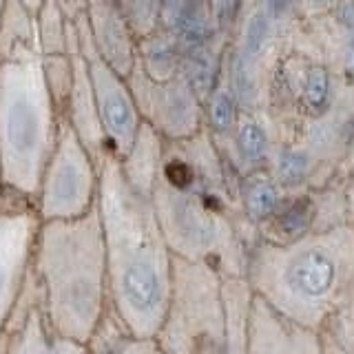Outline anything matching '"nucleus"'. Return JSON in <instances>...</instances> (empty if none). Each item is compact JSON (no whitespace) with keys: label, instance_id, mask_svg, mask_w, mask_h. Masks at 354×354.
<instances>
[{"label":"nucleus","instance_id":"nucleus-1","mask_svg":"<svg viewBox=\"0 0 354 354\" xmlns=\"http://www.w3.org/2000/svg\"><path fill=\"white\" fill-rule=\"evenodd\" d=\"M237 180L206 131L166 142L151 204L175 257L210 263L224 277L246 274L259 239L241 219Z\"/></svg>","mask_w":354,"mask_h":354},{"label":"nucleus","instance_id":"nucleus-2","mask_svg":"<svg viewBox=\"0 0 354 354\" xmlns=\"http://www.w3.org/2000/svg\"><path fill=\"white\" fill-rule=\"evenodd\" d=\"M97 215L104 237L111 313L131 335L155 339L171 295L173 259L151 197L136 193L104 155L97 164Z\"/></svg>","mask_w":354,"mask_h":354},{"label":"nucleus","instance_id":"nucleus-3","mask_svg":"<svg viewBox=\"0 0 354 354\" xmlns=\"http://www.w3.org/2000/svg\"><path fill=\"white\" fill-rule=\"evenodd\" d=\"M354 274V226L308 232L288 243L257 241L246 281L254 297L290 324L324 335Z\"/></svg>","mask_w":354,"mask_h":354},{"label":"nucleus","instance_id":"nucleus-4","mask_svg":"<svg viewBox=\"0 0 354 354\" xmlns=\"http://www.w3.org/2000/svg\"><path fill=\"white\" fill-rule=\"evenodd\" d=\"M31 279L40 308L64 337L86 343L109 313V272L97 208L77 219L42 221Z\"/></svg>","mask_w":354,"mask_h":354},{"label":"nucleus","instance_id":"nucleus-5","mask_svg":"<svg viewBox=\"0 0 354 354\" xmlns=\"http://www.w3.org/2000/svg\"><path fill=\"white\" fill-rule=\"evenodd\" d=\"M60 115L44 80L42 55L0 62V180L36 197L40 175L55 149Z\"/></svg>","mask_w":354,"mask_h":354},{"label":"nucleus","instance_id":"nucleus-6","mask_svg":"<svg viewBox=\"0 0 354 354\" xmlns=\"http://www.w3.org/2000/svg\"><path fill=\"white\" fill-rule=\"evenodd\" d=\"M215 266L175 257L171 295L155 341L162 354H221L224 297Z\"/></svg>","mask_w":354,"mask_h":354},{"label":"nucleus","instance_id":"nucleus-7","mask_svg":"<svg viewBox=\"0 0 354 354\" xmlns=\"http://www.w3.org/2000/svg\"><path fill=\"white\" fill-rule=\"evenodd\" d=\"M97 162L75 138L71 127L60 122L58 142L33 197L40 221L84 217L97 204Z\"/></svg>","mask_w":354,"mask_h":354},{"label":"nucleus","instance_id":"nucleus-8","mask_svg":"<svg viewBox=\"0 0 354 354\" xmlns=\"http://www.w3.org/2000/svg\"><path fill=\"white\" fill-rule=\"evenodd\" d=\"M71 25H73L77 49H80V53L86 58L88 80H91L97 118L104 131L109 153L120 160V158H124L127 151L133 147V142H136L138 133L142 129V118L136 104V97L131 93L127 77L118 75L106 62L100 60V55L95 53L84 11H77L71 18Z\"/></svg>","mask_w":354,"mask_h":354},{"label":"nucleus","instance_id":"nucleus-9","mask_svg":"<svg viewBox=\"0 0 354 354\" xmlns=\"http://www.w3.org/2000/svg\"><path fill=\"white\" fill-rule=\"evenodd\" d=\"M40 224L33 197L0 186V337L27 286Z\"/></svg>","mask_w":354,"mask_h":354},{"label":"nucleus","instance_id":"nucleus-10","mask_svg":"<svg viewBox=\"0 0 354 354\" xmlns=\"http://www.w3.org/2000/svg\"><path fill=\"white\" fill-rule=\"evenodd\" d=\"M127 82L142 122L164 142H184L204 131V104L180 73L171 80H151L136 62Z\"/></svg>","mask_w":354,"mask_h":354},{"label":"nucleus","instance_id":"nucleus-11","mask_svg":"<svg viewBox=\"0 0 354 354\" xmlns=\"http://www.w3.org/2000/svg\"><path fill=\"white\" fill-rule=\"evenodd\" d=\"M5 354H86V343L60 335L44 317L31 270L5 330Z\"/></svg>","mask_w":354,"mask_h":354},{"label":"nucleus","instance_id":"nucleus-12","mask_svg":"<svg viewBox=\"0 0 354 354\" xmlns=\"http://www.w3.org/2000/svg\"><path fill=\"white\" fill-rule=\"evenodd\" d=\"M82 11L100 60L118 75L129 77L138 62V38L118 0H84Z\"/></svg>","mask_w":354,"mask_h":354},{"label":"nucleus","instance_id":"nucleus-13","mask_svg":"<svg viewBox=\"0 0 354 354\" xmlns=\"http://www.w3.org/2000/svg\"><path fill=\"white\" fill-rule=\"evenodd\" d=\"M281 140V129L268 111L241 113L221 158L237 177L266 171Z\"/></svg>","mask_w":354,"mask_h":354},{"label":"nucleus","instance_id":"nucleus-14","mask_svg":"<svg viewBox=\"0 0 354 354\" xmlns=\"http://www.w3.org/2000/svg\"><path fill=\"white\" fill-rule=\"evenodd\" d=\"M69 53H71V64H73V82H71V93H69V100H66L62 122H66V124L71 127L75 138L82 142V147L88 151V155L100 164L104 155H109V147L104 140L102 124H100V118H97L93 88H91V80H88L86 58L75 44L73 25L69 33Z\"/></svg>","mask_w":354,"mask_h":354},{"label":"nucleus","instance_id":"nucleus-15","mask_svg":"<svg viewBox=\"0 0 354 354\" xmlns=\"http://www.w3.org/2000/svg\"><path fill=\"white\" fill-rule=\"evenodd\" d=\"M246 354H324V335L281 319L254 297Z\"/></svg>","mask_w":354,"mask_h":354},{"label":"nucleus","instance_id":"nucleus-16","mask_svg":"<svg viewBox=\"0 0 354 354\" xmlns=\"http://www.w3.org/2000/svg\"><path fill=\"white\" fill-rule=\"evenodd\" d=\"M266 171L288 195H304L332 182L324 164L297 138L277 144Z\"/></svg>","mask_w":354,"mask_h":354},{"label":"nucleus","instance_id":"nucleus-17","mask_svg":"<svg viewBox=\"0 0 354 354\" xmlns=\"http://www.w3.org/2000/svg\"><path fill=\"white\" fill-rule=\"evenodd\" d=\"M162 29L169 31L182 53L219 42L208 0H173L162 9Z\"/></svg>","mask_w":354,"mask_h":354},{"label":"nucleus","instance_id":"nucleus-18","mask_svg":"<svg viewBox=\"0 0 354 354\" xmlns=\"http://www.w3.org/2000/svg\"><path fill=\"white\" fill-rule=\"evenodd\" d=\"M290 197L292 195H288L268 171H257L237 180V206L241 219L257 239L261 230L281 213Z\"/></svg>","mask_w":354,"mask_h":354},{"label":"nucleus","instance_id":"nucleus-19","mask_svg":"<svg viewBox=\"0 0 354 354\" xmlns=\"http://www.w3.org/2000/svg\"><path fill=\"white\" fill-rule=\"evenodd\" d=\"M221 297H224V343H221V354H246L254 304L252 288L246 281V277H224Z\"/></svg>","mask_w":354,"mask_h":354},{"label":"nucleus","instance_id":"nucleus-20","mask_svg":"<svg viewBox=\"0 0 354 354\" xmlns=\"http://www.w3.org/2000/svg\"><path fill=\"white\" fill-rule=\"evenodd\" d=\"M164 147L166 142L149 124L142 122V129L133 147L127 151L124 158H120V171L136 193L151 197L162 169Z\"/></svg>","mask_w":354,"mask_h":354},{"label":"nucleus","instance_id":"nucleus-21","mask_svg":"<svg viewBox=\"0 0 354 354\" xmlns=\"http://www.w3.org/2000/svg\"><path fill=\"white\" fill-rule=\"evenodd\" d=\"M20 55H40L36 14L20 0H7L0 11V62Z\"/></svg>","mask_w":354,"mask_h":354},{"label":"nucleus","instance_id":"nucleus-22","mask_svg":"<svg viewBox=\"0 0 354 354\" xmlns=\"http://www.w3.org/2000/svg\"><path fill=\"white\" fill-rule=\"evenodd\" d=\"M86 354H162V350L155 339L131 335L109 310L86 341Z\"/></svg>","mask_w":354,"mask_h":354},{"label":"nucleus","instance_id":"nucleus-23","mask_svg":"<svg viewBox=\"0 0 354 354\" xmlns=\"http://www.w3.org/2000/svg\"><path fill=\"white\" fill-rule=\"evenodd\" d=\"M239 115H241V109L230 91L226 77L221 75V80L213 88V93L204 100V131L208 133V138L213 140L219 153L226 149L232 133H235Z\"/></svg>","mask_w":354,"mask_h":354},{"label":"nucleus","instance_id":"nucleus-24","mask_svg":"<svg viewBox=\"0 0 354 354\" xmlns=\"http://www.w3.org/2000/svg\"><path fill=\"white\" fill-rule=\"evenodd\" d=\"M182 51L169 31L162 27L138 40V66L151 80H171L180 73Z\"/></svg>","mask_w":354,"mask_h":354},{"label":"nucleus","instance_id":"nucleus-25","mask_svg":"<svg viewBox=\"0 0 354 354\" xmlns=\"http://www.w3.org/2000/svg\"><path fill=\"white\" fill-rule=\"evenodd\" d=\"M36 31L42 58L69 51L71 18L60 0H42L40 9L36 11Z\"/></svg>","mask_w":354,"mask_h":354},{"label":"nucleus","instance_id":"nucleus-26","mask_svg":"<svg viewBox=\"0 0 354 354\" xmlns=\"http://www.w3.org/2000/svg\"><path fill=\"white\" fill-rule=\"evenodd\" d=\"M310 202H313V232H326L348 224L343 180H332L326 186L310 191Z\"/></svg>","mask_w":354,"mask_h":354},{"label":"nucleus","instance_id":"nucleus-27","mask_svg":"<svg viewBox=\"0 0 354 354\" xmlns=\"http://www.w3.org/2000/svg\"><path fill=\"white\" fill-rule=\"evenodd\" d=\"M324 335L330 341H335L341 350L354 354V274L348 286V292L337 310V315L332 317Z\"/></svg>","mask_w":354,"mask_h":354},{"label":"nucleus","instance_id":"nucleus-28","mask_svg":"<svg viewBox=\"0 0 354 354\" xmlns=\"http://www.w3.org/2000/svg\"><path fill=\"white\" fill-rule=\"evenodd\" d=\"M210 3V16H213V25L221 38L228 36L232 27L239 25L241 20V0H208Z\"/></svg>","mask_w":354,"mask_h":354},{"label":"nucleus","instance_id":"nucleus-29","mask_svg":"<svg viewBox=\"0 0 354 354\" xmlns=\"http://www.w3.org/2000/svg\"><path fill=\"white\" fill-rule=\"evenodd\" d=\"M257 7L266 11V16L274 22V27H281L283 22L295 16V11L299 9V0H257Z\"/></svg>","mask_w":354,"mask_h":354},{"label":"nucleus","instance_id":"nucleus-30","mask_svg":"<svg viewBox=\"0 0 354 354\" xmlns=\"http://www.w3.org/2000/svg\"><path fill=\"white\" fill-rule=\"evenodd\" d=\"M337 0H299V7H301L310 18H317L321 14H326V11L332 9Z\"/></svg>","mask_w":354,"mask_h":354},{"label":"nucleus","instance_id":"nucleus-31","mask_svg":"<svg viewBox=\"0 0 354 354\" xmlns=\"http://www.w3.org/2000/svg\"><path fill=\"white\" fill-rule=\"evenodd\" d=\"M343 186H346V202H348V224L354 226V162L350 166V171L346 173Z\"/></svg>","mask_w":354,"mask_h":354},{"label":"nucleus","instance_id":"nucleus-32","mask_svg":"<svg viewBox=\"0 0 354 354\" xmlns=\"http://www.w3.org/2000/svg\"><path fill=\"white\" fill-rule=\"evenodd\" d=\"M60 3L64 5L66 9V14H69V18H73L77 11H82L84 9V0H60Z\"/></svg>","mask_w":354,"mask_h":354},{"label":"nucleus","instance_id":"nucleus-33","mask_svg":"<svg viewBox=\"0 0 354 354\" xmlns=\"http://www.w3.org/2000/svg\"><path fill=\"white\" fill-rule=\"evenodd\" d=\"M324 354H348L346 350H341L335 341H330L326 335H324Z\"/></svg>","mask_w":354,"mask_h":354},{"label":"nucleus","instance_id":"nucleus-34","mask_svg":"<svg viewBox=\"0 0 354 354\" xmlns=\"http://www.w3.org/2000/svg\"><path fill=\"white\" fill-rule=\"evenodd\" d=\"M22 5H25L27 9H31L33 14H36V11L40 9V5H42V0H20Z\"/></svg>","mask_w":354,"mask_h":354},{"label":"nucleus","instance_id":"nucleus-35","mask_svg":"<svg viewBox=\"0 0 354 354\" xmlns=\"http://www.w3.org/2000/svg\"><path fill=\"white\" fill-rule=\"evenodd\" d=\"M153 3H155V7L160 9V16H162V9H164V7H169V5L173 3V0H153Z\"/></svg>","mask_w":354,"mask_h":354},{"label":"nucleus","instance_id":"nucleus-36","mask_svg":"<svg viewBox=\"0 0 354 354\" xmlns=\"http://www.w3.org/2000/svg\"><path fill=\"white\" fill-rule=\"evenodd\" d=\"M0 354H5V335L0 337Z\"/></svg>","mask_w":354,"mask_h":354},{"label":"nucleus","instance_id":"nucleus-37","mask_svg":"<svg viewBox=\"0 0 354 354\" xmlns=\"http://www.w3.org/2000/svg\"><path fill=\"white\" fill-rule=\"evenodd\" d=\"M5 3H7V0H0V11H3V7H5Z\"/></svg>","mask_w":354,"mask_h":354},{"label":"nucleus","instance_id":"nucleus-38","mask_svg":"<svg viewBox=\"0 0 354 354\" xmlns=\"http://www.w3.org/2000/svg\"><path fill=\"white\" fill-rule=\"evenodd\" d=\"M0 186H3V180H0Z\"/></svg>","mask_w":354,"mask_h":354}]
</instances>
